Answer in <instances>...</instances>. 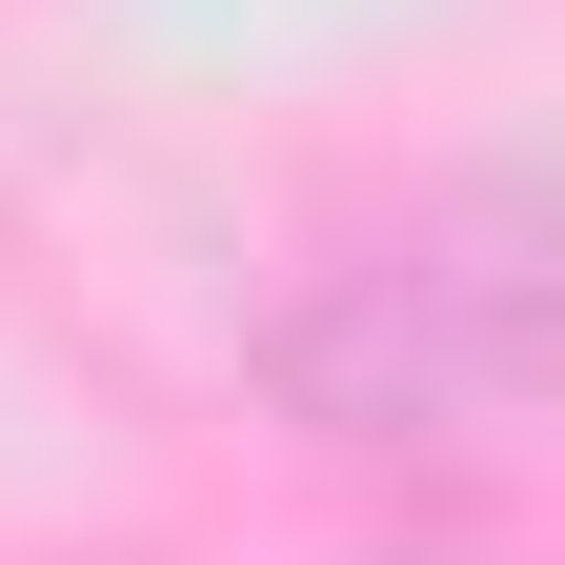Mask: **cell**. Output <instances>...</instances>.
Listing matches in <instances>:
<instances>
[{
    "label": "cell",
    "mask_w": 565,
    "mask_h": 565,
    "mask_svg": "<svg viewBox=\"0 0 565 565\" xmlns=\"http://www.w3.org/2000/svg\"><path fill=\"white\" fill-rule=\"evenodd\" d=\"M282 384H303L323 424H364V445H445V424H484L525 384V243L505 202L484 223H424L384 263H343L303 323H282Z\"/></svg>",
    "instance_id": "1"
}]
</instances>
